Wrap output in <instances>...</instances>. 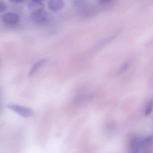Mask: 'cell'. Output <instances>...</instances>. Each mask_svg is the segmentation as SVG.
Listing matches in <instances>:
<instances>
[{
    "label": "cell",
    "instance_id": "obj_9",
    "mask_svg": "<svg viewBox=\"0 0 153 153\" xmlns=\"http://www.w3.org/2000/svg\"><path fill=\"white\" fill-rule=\"evenodd\" d=\"M153 109V100H151L149 102L146 109L145 111V115L148 116L150 114L152 111Z\"/></svg>",
    "mask_w": 153,
    "mask_h": 153
},
{
    "label": "cell",
    "instance_id": "obj_10",
    "mask_svg": "<svg viewBox=\"0 0 153 153\" xmlns=\"http://www.w3.org/2000/svg\"><path fill=\"white\" fill-rule=\"evenodd\" d=\"M7 8L5 2L3 0H0V12L5 11Z\"/></svg>",
    "mask_w": 153,
    "mask_h": 153
},
{
    "label": "cell",
    "instance_id": "obj_12",
    "mask_svg": "<svg viewBox=\"0 0 153 153\" xmlns=\"http://www.w3.org/2000/svg\"><path fill=\"white\" fill-rule=\"evenodd\" d=\"M110 0H98V3L100 4H102L106 3Z\"/></svg>",
    "mask_w": 153,
    "mask_h": 153
},
{
    "label": "cell",
    "instance_id": "obj_3",
    "mask_svg": "<svg viewBox=\"0 0 153 153\" xmlns=\"http://www.w3.org/2000/svg\"><path fill=\"white\" fill-rule=\"evenodd\" d=\"M118 34L117 32L101 39L94 46L92 49L91 52L92 53H95L105 47L114 40Z\"/></svg>",
    "mask_w": 153,
    "mask_h": 153
},
{
    "label": "cell",
    "instance_id": "obj_4",
    "mask_svg": "<svg viewBox=\"0 0 153 153\" xmlns=\"http://www.w3.org/2000/svg\"><path fill=\"white\" fill-rule=\"evenodd\" d=\"M1 19L3 22L7 24L14 25L19 22L20 17L16 13L10 12L4 14Z\"/></svg>",
    "mask_w": 153,
    "mask_h": 153
},
{
    "label": "cell",
    "instance_id": "obj_6",
    "mask_svg": "<svg viewBox=\"0 0 153 153\" xmlns=\"http://www.w3.org/2000/svg\"><path fill=\"white\" fill-rule=\"evenodd\" d=\"M47 59L44 58L41 59L36 62L32 66L30 69L28 76L30 77L36 72V71L46 62Z\"/></svg>",
    "mask_w": 153,
    "mask_h": 153
},
{
    "label": "cell",
    "instance_id": "obj_2",
    "mask_svg": "<svg viewBox=\"0 0 153 153\" xmlns=\"http://www.w3.org/2000/svg\"><path fill=\"white\" fill-rule=\"evenodd\" d=\"M31 20L37 23H43L47 22L50 18L49 13L44 9L33 11L30 15Z\"/></svg>",
    "mask_w": 153,
    "mask_h": 153
},
{
    "label": "cell",
    "instance_id": "obj_13",
    "mask_svg": "<svg viewBox=\"0 0 153 153\" xmlns=\"http://www.w3.org/2000/svg\"><path fill=\"white\" fill-rule=\"evenodd\" d=\"M31 1H33L38 2H43L45 0H31Z\"/></svg>",
    "mask_w": 153,
    "mask_h": 153
},
{
    "label": "cell",
    "instance_id": "obj_7",
    "mask_svg": "<svg viewBox=\"0 0 153 153\" xmlns=\"http://www.w3.org/2000/svg\"><path fill=\"white\" fill-rule=\"evenodd\" d=\"M28 7L32 11L44 9L45 4L43 2H38L30 1L28 3Z\"/></svg>",
    "mask_w": 153,
    "mask_h": 153
},
{
    "label": "cell",
    "instance_id": "obj_8",
    "mask_svg": "<svg viewBox=\"0 0 153 153\" xmlns=\"http://www.w3.org/2000/svg\"><path fill=\"white\" fill-rule=\"evenodd\" d=\"M131 62V61L130 59L126 60L119 68L117 71V74L120 75L126 71L130 66Z\"/></svg>",
    "mask_w": 153,
    "mask_h": 153
},
{
    "label": "cell",
    "instance_id": "obj_5",
    "mask_svg": "<svg viewBox=\"0 0 153 153\" xmlns=\"http://www.w3.org/2000/svg\"><path fill=\"white\" fill-rule=\"evenodd\" d=\"M65 5L63 0H49L48 6L49 9L53 12H57L62 9Z\"/></svg>",
    "mask_w": 153,
    "mask_h": 153
},
{
    "label": "cell",
    "instance_id": "obj_1",
    "mask_svg": "<svg viewBox=\"0 0 153 153\" xmlns=\"http://www.w3.org/2000/svg\"><path fill=\"white\" fill-rule=\"evenodd\" d=\"M7 106L8 108L23 117H29L33 114L32 110L28 107L14 104H9Z\"/></svg>",
    "mask_w": 153,
    "mask_h": 153
},
{
    "label": "cell",
    "instance_id": "obj_11",
    "mask_svg": "<svg viewBox=\"0 0 153 153\" xmlns=\"http://www.w3.org/2000/svg\"><path fill=\"white\" fill-rule=\"evenodd\" d=\"M10 1L13 3H20L25 1V0H9Z\"/></svg>",
    "mask_w": 153,
    "mask_h": 153
}]
</instances>
